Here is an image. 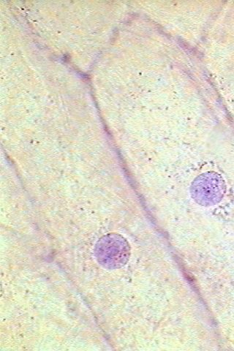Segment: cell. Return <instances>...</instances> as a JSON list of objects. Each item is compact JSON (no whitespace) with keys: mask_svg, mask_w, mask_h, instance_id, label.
I'll return each mask as SVG.
<instances>
[{"mask_svg":"<svg viewBox=\"0 0 234 351\" xmlns=\"http://www.w3.org/2000/svg\"><path fill=\"white\" fill-rule=\"evenodd\" d=\"M210 176L200 175L191 184V196L197 204L202 206L215 204L224 195V182Z\"/></svg>","mask_w":234,"mask_h":351,"instance_id":"obj_2","label":"cell"},{"mask_svg":"<svg viewBox=\"0 0 234 351\" xmlns=\"http://www.w3.org/2000/svg\"><path fill=\"white\" fill-rule=\"evenodd\" d=\"M95 256L100 266L108 270L125 267L130 256L128 241L119 234H108L99 239Z\"/></svg>","mask_w":234,"mask_h":351,"instance_id":"obj_1","label":"cell"}]
</instances>
